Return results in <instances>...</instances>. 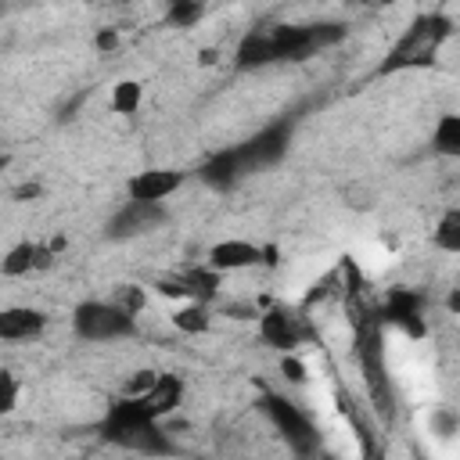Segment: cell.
<instances>
[{
	"instance_id": "6da1fadb",
	"label": "cell",
	"mask_w": 460,
	"mask_h": 460,
	"mask_svg": "<svg viewBox=\"0 0 460 460\" xmlns=\"http://www.w3.org/2000/svg\"><path fill=\"white\" fill-rule=\"evenodd\" d=\"M345 40L341 22H273L248 29L234 47V65L241 72L270 68V65H291L316 58L320 50Z\"/></svg>"
},
{
	"instance_id": "7a4b0ae2",
	"label": "cell",
	"mask_w": 460,
	"mask_h": 460,
	"mask_svg": "<svg viewBox=\"0 0 460 460\" xmlns=\"http://www.w3.org/2000/svg\"><path fill=\"white\" fill-rule=\"evenodd\" d=\"M162 424L165 420H158L155 413H147L137 395L119 392L108 402L104 417H101V438L111 442L115 449H126V453L162 456V453H172V438H169V431Z\"/></svg>"
},
{
	"instance_id": "3957f363",
	"label": "cell",
	"mask_w": 460,
	"mask_h": 460,
	"mask_svg": "<svg viewBox=\"0 0 460 460\" xmlns=\"http://www.w3.org/2000/svg\"><path fill=\"white\" fill-rule=\"evenodd\" d=\"M453 36V22L438 11H424L417 14L402 36L385 50L381 65H377V75H399V72H420V68H431L442 54V47L449 43Z\"/></svg>"
},
{
	"instance_id": "277c9868",
	"label": "cell",
	"mask_w": 460,
	"mask_h": 460,
	"mask_svg": "<svg viewBox=\"0 0 460 460\" xmlns=\"http://www.w3.org/2000/svg\"><path fill=\"white\" fill-rule=\"evenodd\" d=\"M137 331H140L137 313L122 309L115 298H90L72 309V334L79 341L108 345V341H126Z\"/></svg>"
},
{
	"instance_id": "5b68a950",
	"label": "cell",
	"mask_w": 460,
	"mask_h": 460,
	"mask_svg": "<svg viewBox=\"0 0 460 460\" xmlns=\"http://www.w3.org/2000/svg\"><path fill=\"white\" fill-rule=\"evenodd\" d=\"M259 406H262V413L270 417L273 431H280V438L288 442L291 453H298V456L316 453V446H320L316 420H313L298 402H291V399H284V395H262Z\"/></svg>"
},
{
	"instance_id": "8992f818",
	"label": "cell",
	"mask_w": 460,
	"mask_h": 460,
	"mask_svg": "<svg viewBox=\"0 0 460 460\" xmlns=\"http://www.w3.org/2000/svg\"><path fill=\"white\" fill-rule=\"evenodd\" d=\"M288 144H291V122L280 119V122H266L259 133H252L248 140L234 144V151H237V162H241L244 176H252L259 169L277 165L288 155Z\"/></svg>"
},
{
	"instance_id": "52a82bcc",
	"label": "cell",
	"mask_w": 460,
	"mask_h": 460,
	"mask_svg": "<svg viewBox=\"0 0 460 460\" xmlns=\"http://www.w3.org/2000/svg\"><path fill=\"white\" fill-rule=\"evenodd\" d=\"M259 338L277 349V352H291L298 349L305 338H313V323L302 309H291V305H270L259 313Z\"/></svg>"
},
{
	"instance_id": "ba28073f",
	"label": "cell",
	"mask_w": 460,
	"mask_h": 460,
	"mask_svg": "<svg viewBox=\"0 0 460 460\" xmlns=\"http://www.w3.org/2000/svg\"><path fill=\"white\" fill-rule=\"evenodd\" d=\"M61 248H65L61 237H54V241H18L0 255V277H7V280L36 277V273H43L58 262Z\"/></svg>"
},
{
	"instance_id": "9c48e42d",
	"label": "cell",
	"mask_w": 460,
	"mask_h": 460,
	"mask_svg": "<svg viewBox=\"0 0 460 460\" xmlns=\"http://www.w3.org/2000/svg\"><path fill=\"white\" fill-rule=\"evenodd\" d=\"M219 284H223V273H216L212 266H205V262H198V266H180V270H172V273H165V277H158V291L162 295H169V298H190V302H216V295H219Z\"/></svg>"
},
{
	"instance_id": "30bf717a",
	"label": "cell",
	"mask_w": 460,
	"mask_h": 460,
	"mask_svg": "<svg viewBox=\"0 0 460 460\" xmlns=\"http://www.w3.org/2000/svg\"><path fill=\"white\" fill-rule=\"evenodd\" d=\"M165 219H169L165 201H133V198H126V205H119V212L108 219V237H115V241L144 237L155 226H162Z\"/></svg>"
},
{
	"instance_id": "8fae6325",
	"label": "cell",
	"mask_w": 460,
	"mask_h": 460,
	"mask_svg": "<svg viewBox=\"0 0 460 460\" xmlns=\"http://www.w3.org/2000/svg\"><path fill=\"white\" fill-rule=\"evenodd\" d=\"M187 183V172L183 169H172V165H151V169H140L126 180V198L133 201H165L172 198L180 187Z\"/></svg>"
},
{
	"instance_id": "7c38bea8",
	"label": "cell",
	"mask_w": 460,
	"mask_h": 460,
	"mask_svg": "<svg viewBox=\"0 0 460 460\" xmlns=\"http://www.w3.org/2000/svg\"><path fill=\"white\" fill-rule=\"evenodd\" d=\"M266 262V248L255 244V241H244V237H226V241H216L208 252H205V266H212L216 273H244L252 266H262Z\"/></svg>"
},
{
	"instance_id": "4fadbf2b",
	"label": "cell",
	"mask_w": 460,
	"mask_h": 460,
	"mask_svg": "<svg viewBox=\"0 0 460 460\" xmlns=\"http://www.w3.org/2000/svg\"><path fill=\"white\" fill-rule=\"evenodd\" d=\"M50 316L36 305H0V345L40 341Z\"/></svg>"
},
{
	"instance_id": "5bb4252c",
	"label": "cell",
	"mask_w": 460,
	"mask_h": 460,
	"mask_svg": "<svg viewBox=\"0 0 460 460\" xmlns=\"http://www.w3.org/2000/svg\"><path fill=\"white\" fill-rule=\"evenodd\" d=\"M137 399L144 402L147 413H155L158 420H165V417H172V413L180 410V402H183V381H180L176 374H162V370H158V377L151 381V388L137 392Z\"/></svg>"
},
{
	"instance_id": "9a60e30c",
	"label": "cell",
	"mask_w": 460,
	"mask_h": 460,
	"mask_svg": "<svg viewBox=\"0 0 460 460\" xmlns=\"http://www.w3.org/2000/svg\"><path fill=\"white\" fill-rule=\"evenodd\" d=\"M198 176H201L212 190H230V187H237V183L244 180V169H241V162H237V151H234V147H223V151H216V155H208V158L201 162Z\"/></svg>"
},
{
	"instance_id": "2e32d148",
	"label": "cell",
	"mask_w": 460,
	"mask_h": 460,
	"mask_svg": "<svg viewBox=\"0 0 460 460\" xmlns=\"http://www.w3.org/2000/svg\"><path fill=\"white\" fill-rule=\"evenodd\" d=\"M169 323H172L180 334H205V331L212 327V309H208V302H190V298H187L183 305L172 309Z\"/></svg>"
},
{
	"instance_id": "e0dca14e",
	"label": "cell",
	"mask_w": 460,
	"mask_h": 460,
	"mask_svg": "<svg viewBox=\"0 0 460 460\" xmlns=\"http://www.w3.org/2000/svg\"><path fill=\"white\" fill-rule=\"evenodd\" d=\"M431 151L442 158H460V115H453V111L438 115V122L431 129Z\"/></svg>"
},
{
	"instance_id": "ac0fdd59",
	"label": "cell",
	"mask_w": 460,
	"mask_h": 460,
	"mask_svg": "<svg viewBox=\"0 0 460 460\" xmlns=\"http://www.w3.org/2000/svg\"><path fill=\"white\" fill-rule=\"evenodd\" d=\"M431 244H435L438 252H446V255H456V252H460V208H456V205H449V208L438 216V223H435V230H431Z\"/></svg>"
},
{
	"instance_id": "d6986e66",
	"label": "cell",
	"mask_w": 460,
	"mask_h": 460,
	"mask_svg": "<svg viewBox=\"0 0 460 460\" xmlns=\"http://www.w3.org/2000/svg\"><path fill=\"white\" fill-rule=\"evenodd\" d=\"M140 97H144L140 83L122 79V83H115V90H111V108H115L119 115H133V111L140 108Z\"/></svg>"
},
{
	"instance_id": "ffe728a7",
	"label": "cell",
	"mask_w": 460,
	"mask_h": 460,
	"mask_svg": "<svg viewBox=\"0 0 460 460\" xmlns=\"http://www.w3.org/2000/svg\"><path fill=\"white\" fill-rule=\"evenodd\" d=\"M205 11V0H169V22L172 25H194Z\"/></svg>"
},
{
	"instance_id": "44dd1931",
	"label": "cell",
	"mask_w": 460,
	"mask_h": 460,
	"mask_svg": "<svg viewBox=\"0 0 460 460\" xmlns=\"http://www.w3.org/2000/svg\"><path fill=\"white\" fill-rule=\"evenodd\" d=\"M18 399H22V385H18V377H14L11 370L0 367V420L18 406Z\"/></svg>"
},
{
	"instance_id": "7402d4cb",
	"label": "cell",
	"mask_w": 460,
	"mask_h": 460,
	"mask_svg": "<svg viewBox=\"0 0 460 460\" xmlns=\"http://www.w3.org/2000/svg\"><path fill=\"white\" fill-rule=\"evenodd\" d=\"M97 47H101V50L119 47V32H111V29H108V32H101V36H97Z\"/></svg>"
},
{
	"instance_id": "603a6c76",
	"label": "cell",
	"mask_w": 460,
	"mask_h": 460,
	"mask_svg": "<svg viewBox=\"0 0 460 460\" xmlns=\"http://www.w3.org/2000/svg\"><path fill=\"white\" fill-rule=\"evenodd\" d=\"M338 4H388V0H338Z\"/></svg>"
},
{
	"instance_id": "cb8c5ba5",
	"label": "cell",
	"mask_w": 460,
	"mask_h": 460,
	"mask_svg": "<svg viewBox=\"0 0 460 460\" xmlns=\"http://www.w3.org/2000/svg\"><path fill=\"white\" fill-rule=\"evenodd\" d=\"M4 169H7V155H0V172H4Z\"/></svg>"
}]
</instances>
